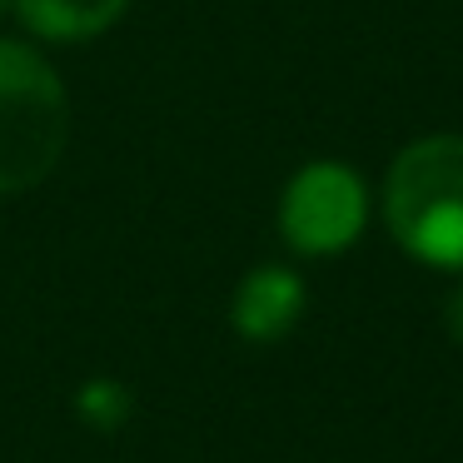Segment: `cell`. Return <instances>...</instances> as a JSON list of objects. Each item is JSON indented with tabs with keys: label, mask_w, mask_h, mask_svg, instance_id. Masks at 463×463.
<instances>
[{
	"label": "cell",
	"mask_w": 463,
	"mask_h": 463,
	"mask_svg": "<svg viewBox=\"0 0 463 463\" xmlns=\"http://www.w3.org/2000/svg\"><path fill=\"white\" fill-rule=\"evenodd\" d=\"M383 214L409 254L463 269V135L409 145L383 184Z\"/></svg>",
	"instance_id": "obj_1"
},
{
	"label": "cell",
	"mask_w": 463,
	"mask_h": 463,
	"mask_svg": "<svg viewBox=\"0 0 463 463\" xmlns=\"http://www.w3.org/2000/svg\"><path fill=\"white\" fill-rule=\"evenodd\" d=\"M71 100L51 61L21 41H0V194H21L61 165Z\"/></svg>",
	"instance_id": "obj_2"
},
{
	"label": "cell",
	"mask_w": 463,
	"mask_h": 463,
	"mask_svg": "<svg viewBox=\"0 0 463 463\" xmlns=\"http://www.w3.org/2000/svg\"><path fill=\"white\" fill-rule=\"evenodd\" d=\"M279 224L294 250L304 254H339L354 234L364 230V184L354 170L324 160L294 175L284 190Z\"/></svg>",
	"instance_id": "obj_3"
},
{
	"label": "cell",
	"mask_w": 463,
	"mask_h": 463,
	"mask_svg": "<svg viewBox=\"0 0 463 463\" xmlns=\"http://www.w3.org/2000/svg\"><path fill=\"white\" fill-rule=\"evenodd\" d=\"M304 309V284L289 269H254L234 294V329L254 344H269L294 329Z\"/></svg>",
	"instance_id": "obj_4"
},
{
	"label": "cell",
	"mask_w": 463,
	"mask_h": 463,
	"mask_svg": "<svg viewBox=\"0 0 463 463\" xmlns=\"http://www.w3.org/2000/svg\"><path fill=\"white\" fill-rule=\"evenodd\" d=\"M125 5L130 0H15L21 21L41 41H90L120 21Z\"/></svg>",
	"instance_id": "obj_5"
},
{
	"label": "cell",
	"mask_w": 463,
	"mask_h": 463,
	"mask_svg": "<svg viewBox=\"0 0 463 463\" xmlns=\"http://www.w3.org/2000/svg\"><path fill=\"white\" fill-rule=\"evenodd\" d=\"M80 413L95 423V429H115V423H125V413H130V399H125L120 383L95 379V383L80 389Z\"/></svg>",
	"instance_id": "obj_6"
},
{
	"label": "cell",
	"mask_w": 463,
	"mask_h": 463,
	"mask_svg": "<svg viewBox=\"0 0 463 463\" xmlns=\"http://www.w3.org/2000/svg\"><path fill=\"white\" fill-rule=\"evenodd\" d=\"M443 319H449V334L463 344V289H453V299H449V309H443Z\"/></svg>",
	"instance_id": "obj_7"
},
{
	"label": "cell",
	"mask_w": 463,
	"mask_h": 463,
	"mask_svg": "<svg viewBox=\"0 0 463 463\" xmlns=\"http://www.w3.org/2000/svg\"><path fill=\"white\" fill-rule=\"evenodd\" d=\"M11 5H15V0H0V15H5V11H11Z\"/></svg>",
	"instance_id": "obj_8"
}]
</instances>
